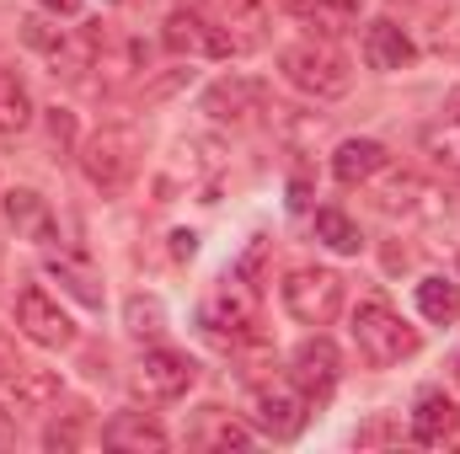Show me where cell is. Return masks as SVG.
I'll use <instances>...</instances> for the list:
<instances>
[{"label": "cell", "mask_w": 460, "mask_h": 454, "mask_svg": "<svg viewBox=\"0 0 460 454\" xmlns=\"http://www.w3.org/2000/svg\"><path fill=\"white\" fill-rule=\"evenodd\" d=\"M193 444H204V450H246V444H252V433H246L241 423L220 417V406H209L204 428H193Z\"/></svg>", "instance_id": "21"}, {"label": "cell", "mask_w": 460, "mask_h": 454, "mask_svg": "<svg viewBox=\"0 0 460 454\" xmlns=\"http://www.w3.org/2000/svg\"><path fill=\"white\" fill-rule=\"evenodd\" d=\"M102 444L108 450H166V428L155 423V417H145V412H118L113 423L102 428Z\"/></svg>", "instance_id": "14"}, {"label": "cell", "mask_w": 460, "mask_h": 454, "mask_svg": "<svg viewBox=\"0 0 460 454\" xmlns=\"http://www.w3.org/2000/svg\"><path fill=\"white\" fill-rule=\"evenodd\" d=\"M5 214H11V225H32L38 235H49V209H43L38 193H11L5 198Z\"/></svg>", "instance_id": "25"}, {"label": "cell", "mask_w": 460, "mask_h": 454, "mask_svg": "<svg viewBox=\"0 0 460 454\" xmlns=\"http://www.w3.org/2000/svg\"><path fill=\"white\" fill-rule=\"evenodd\" d=\"M316 240L332 246V251H343V257H353V251L364 246V240H358V225L348 220L343 209H322V214H316Z\"/></svg>", "instance_id": "22"}, {"label": "cell", "mask_w": 460, "mask_h": 454, "mask_svg": "<svg viewBox=\"0 0 460 454\" xmlns=\"http://www.w3.org/2000/svg\"><path fill=\"white\" fill-rule=\"evenodd\" d=\"M252 417L262 433L273 439H295L305 428V390L295 380H273V385H257L252 390Z\"/></svg>", "instance_id": "6"}, {"label": "cell", "mask_w": 460, "mask_h": 454, "mask_svg": "<svg viewBox=\"0 0 460 454\" xmlns=\"http://www.w3.org/2000/svg\"><path fill=\"white\" fill-rule=\"evenodd\" d=\"M5 439H11V417L0 412V444H5Z\"/></svg>", "instance_id": "30"}, {"label": "cell", "mask_w": 460, "mask_h": 454, "mask_svg": "<svg viewBox=\"0 0 460 454\" xmlns=\"http://www.w3.org/2000/svg\"><path fill=\"white\" fill-rule=\"evenodd\" d=\"M172 251H177V257H193V235H188V230H177V235H172Z\"/></svg>", "instance_id": "29"}, {"label": "cell", "mask_w": 460, "mask_h": 454, "mask_svg": "<svg viewBox=\"0 0 460 454\" xmlns=\"http://www.w3.org/2000/svg\"><path fill=\"white\" fill-rule=\"evenodd\" d=\"M295 22H305V27H316L322 38H338L343 32V22H348V11L353 5H343V0H279Z\"/></svg>", "instance_id": "19"}, {"label": "cell", "mask_w": 460, "mask_h": 454, "mask_svg": "<svg viewBox=\"0 0 460 454\" xmlns=\"http://www.w3.org/2000/svg\"><path fill=\"white\" fill-rule=\"evenodd\" d=\"M338 363H343V358H338V347H332L327 337L300 342V347H295V385H300L305 396H311V390L322 396V390L338 385Z\"/></svg>", "instance_id": "11"}, {"label": "cell", "mask_w": 460, "mask_h": 454, "mask_svg": "<svg viewBox=\"0 0 460 454\" xmlns=\"http://www.w3.org/2000/svg\"><path fill=\"white\" fill-rule=\"evenodd\" d=\"M343 5H358V0H343Z\"/></svg>", "instance_id": "31"}, {"label": "cell", "mask_w": 460, "mask_h": 454, "mask_svg": "<svg viewBox=\"0 0 460 454\" xmlns=\"http://www.w3.org/2000/svg\"><path fill=\"white\" fill-rule=\"evenodd\" d=\"M279 70H284V81L289 86H300L305 97H316V102H332V97H343L348 86H353V70H348V59L332 48V43H289L284 54H279Z\"/></svg>", "instance_id": "1"}, {"label": "cell", "mask_w": 460, "mask_h": 454, "mask_svg": "<svg viewBox=\"0 0 460 454\" xmlns=\"http://www.w3.org/2000/svg\"><path fill=\"white\" fill-rule=\"evenodd\" d=\"M456 380H460V363H456Z\"/></svg>", "instance_id": "32"}, {"label": "cell", "mask_w": 460, "mask_h": 454, "mask_svg": "<svg viewBox=\"0 0 460 454\" xmlns=\"http://www.w3.org/2000/svg\"><path fill=\"white\" fill-rule=\"evenodd\" d=\"M429 144H434L439 161L460 166V92H450V102H445V123L429 134Z\"/></svg>", "instance_id": "23"}, {"label": "cell", "mask_w": 460, "mask_h": 454, "mask_svg": "<svg viewBox=\"0 0 460 454\" xmlns=\"http://www.w3.org/2000/svg\"><path fill=\"white\" fill-rule=\"evenodd\" d=\"M166 48H177V54H215V59H226V38L209 27V16L204 11H172L166 16Z\"/></svg>", "instance_id": "10"}, {"label": "cell", "mask_w": 460, "mask_h": 454, "mask_svg": "<svg viewBox=\"0 0 460 454\" xmlns=\"http://www.w3.org/2000/svg\"><path fill=\"white\" fill-rule=\"evenodd\" d=\"M257 102H262V86L241 81V75H230V81L204 92V113L209 118H246V108H257Z\"/></svg>", "instance_id": "17"}, {"label": "cell", "mask_w": 460, "mask_h": 454, "mask_svg": "<svg viewBox=\"0 0 460 454\" xmlns=\"http://www.w3.org/2000/svg\"><path fill=\"white\" fill-rule=\"evenodd\" d=\"M364 59H369V70H407L412 59H418V48H412V38L396 27V22H369V32H364Z\"/></svg>", "instance_id": "12"}, {"label": "cell", "mask_w": 460, "mask_h": 454, "mask_svg": "<svg viewBox=\"0 0 460 454\" xmlns=\"http://www.w3.org/2000/svg\"><path fill=\"white\" fill-rule=\"evenodd\" d=\"M49 128H54V139H70V134H75V123H70L65 108H54V113H49Z\"/></svg>", "instance_id": "27"}, {"label": "cell", "mask_w": 460, "mask_h": 454, "mask_svg": "<svg viewBox=\"0 0 460 454\" xmlns=\"http://www.w3.org/2000/svg\"><path fill=\"white\" fill-rule=\"evenodd\" d=\"M128 332L134 337H155L161 332V305L155 300H128Z\"/></svg>", "instance_id": "26"}, {"label": "cell", "mask_w": 460, "mask_h": 454, "mask_svg": "<svg viewBox=\"0 0 460 454\" xmlns=\"http://www.w3.org/2000/svg\"><path fill=\"white\" fill-rule=\"evenodd\" d=\"M49 273H54V278H59V284H65V289L81 300V305H102V289H97V278H92L86 267H75V262L54 257V262H49Z\"/></svg>", "instance_id": "24"}, {"label": "cell", "mask_w": 460, "mask_h": 454, "mask_svg": "<svg viewBox=\"0 0 460 454\" xmlns=\"http://www.w3.org/2000/svg\"><path fill=\"white\" fill-rule=\"evenodd\" d=\"M380 166H385V144H375V139H343L338 155H332V177H338L343 188L369 182Z\"/></svg>", "instance_id": "15"}, {"label": "cell", "mask_w": 460, "mask_h": 454, "mask_svg": "<svg viewBox=\"0 0 460 454\" xmlns=\"http://www.w3.org/2000/svg\"><path fill=\"white\" fill-rule=\"evenodd\" d=\"M199 11H204L209 27L226 38L230 54H252V48H262V38H268V5H262V0H204Z\"/></svg>", "instance_id": "5"}, {"label": "cell", "mask_w": 460, "mask_h": 454, "mask_svg": "<svg viewBox=\"0 0 460 454\" xmlns=\"http://www.w3.org/2000/svg\"><path fill=\"white\" fill-rule=\"evenodd\" d=\"M418 310L429 316V321H460V284H450V278H423L418 284Z\"/></svg>", "instance_id": "20"}, {"label": "cell", "mask_w": 460, "mask_h": 454, "mask_svg": "<svg viewBox=\"0 0 460 454\" xmlns=\"http://www.w3.org/2000/svg\"><path fill=\"white\" fill-rule=\"evenodd\" d=\"M32 123V97H27V81L0 59V139L22 134Z\"/></svg>", "instance_id": "16"}, {"label": "cell", "mask_w": 460, "mask_h": 454, "mask_svg": "<svg viewBox=\"0 0 460 454\" xmlns=\"http://www.w3.org/2000/svg\"><path fill=\"white\" fill-rule=\"evenodd\" d=\"M456 428H460L456 401H450L445 390H423V396H418V412H412V439H418V444H445Z\"/></svg>", "instance_id": "13"}, {"label": "cell", "mask_w": 460, "mask_h": 454, "mask_svg": "<svg viewBox=\"0 0 460 454\" xmlns=\"http://www.w3.org/2000/svg\"><path fill=\"white\" fill-rule=\"evenodd\" d=\"M139 166V139L134 128H102L81 144V171L102 188V193H118Z\"/></svg>", "instance_id": "4"}, {"label": "cell", "mask_w": 460, "mask_h": 454, "mask_svg": "<svg viewBox=\"0 0 460 454\" xmlns=\"http://www.w3.org/2000/svg\"><path fill=\"white\" fill-rule=\"evenodd\" d=\"M353 342H358L364 363H375V369H391V363H402V358L418 353V332L391 305H380V300H364L353 310Z\"/></svg>", "instance_id": "2"}, {"label": "cell", "mask_w": 460, "mask_h": 454, "mask_svg": "<svg viewBox=\"0 0 460 454\" xmlns=\"http://www.w3.org/2000/svg\"><path fill=\"white\" fill-rule=\"evenodd\" d=\"M11 401L22 412H43L49 401H59V374H49V369H16L11 374Z\"/></svg>", "instance_id": "18"}, {"label": "cell", "mask_w": 460, "mask_h": 454, "mask_svg": "<svg viewBox=\"0 0 460 454\" xmlns=\"http://www.w3.org/2000/svg\"><path fill=\"white\" fill-rule=\"evenodd\" d=\"M43 11H54V16H75L81 0H43Z\"/></svg>", "instance_id": "28"}, {"label": "cell", "mask_w": 460, "mask_h": 454, "mask_svg": "<svg viewBox=\"0 0 460 454\" xmlns=\"http://www.w3.org/2000/svg\"><path fill=\"white\" fill-rule=\"evenodd\" d=\"M16 327L27 332V337L38 342V347H70L75 342V321L49 300V289H22V300H16Z\"/></svg>", "instance_id": "9"}, {"label": "cell", "mask_w": 460, "mask_h": 454, "mask_svg": "<svg viewBox=\"0 0 460 454\" xmlns=\"http://www.w3.org/2000/svg\"><path fill=\"white\" fill-rule=\"evenodd\" d=\"M204 327L215 332V337H246L252 327H257V294H252V284L246 278H220L215 289H209V300H204Z\"/></svg>", "instance_id": "7"}, {"label": "cell", "mask_w": 460, "mask_h": 454, "mask_svg": "<svg viewBox=\"0 0 460 454\" xmlns=\"http://www.w3.org/2000/svg\"><path fill=\"white\" fill-rule=\"evenodd\" d=\"M284 310L300 327H327L343 310V278L332 267H295L284 278Z\"/></svg>", "instance_id": "3"}, {"label": "cell", "mask_w": 460, "mask_h": 454, "mask_svg": "<svg viewBox=\"0 0 460 454\" xmlns=\"http://www.w3.org/2000/svg\"><path fill=\"white\" fill-rule=\"evenodd\" d=\"M193 380H199V363H193L188 353H177V347L145 353V358H139V374H134V385H139L150 401H177V396H188Z\"/></svg>", "instance_id": "8"}]
</instances>
